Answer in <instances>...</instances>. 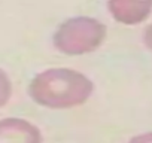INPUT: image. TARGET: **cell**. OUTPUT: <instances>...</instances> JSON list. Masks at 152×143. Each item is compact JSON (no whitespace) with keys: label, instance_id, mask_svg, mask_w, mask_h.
<instances>
[{"label":"cell","instance_id":"obj_1","mask_svg":"<svg viewBox=\"0 0 152 143\" xmlns=\"http://www.w3.org/2000/svg\"><path fill=\"white\" fill-rule=\"evenodd\" d=\"M96 91L91 78L72 67H49L30 79L27 94L40 107L64 110L85 104Z\"/></svg>","mask_w":152,"mask_h":143},{"label":"cell","instance_id":"obj_2","mask_svg":"<svg viewBox=\"0 0 152 143\" xmlns=\"http://www.w3.org/2000/svg\"><path fill=\"white\" fill-rule=\"evenodd\" d=\"M107 37V27L90 15H76L61 21L54 34V48L64 55L79 57L97 51Z\"/></svg>","mask_w":152,"mask_h":143},{"label":"cell","instance_id":"obj_3","mask_svg":"<svg viewBox=\"0 0 152 143\" xmlns=\"http://www.w3.org/2000/svg\"><path fill=\"white\" fill-rule=\"evenodd\" d=\"M43 136L37 125L24 118L8 116L0 119V143H42Z\"/></svg>","mask_w":152,"mask_h":143},{"label":"cell","instance_id":"obj_4","mask_svg":"<svg viewBox=\"0 0 152 143\" xmlns=\"http://www.w3.org/2000/svg\"><path fill=\"white\" fill-rule=\"evenodd\" d=\"M109 14L122 26H137L152 14V0H106Z\"/></svg>","mask_w":152,"mask_h":143},{"label":"cell","instance_id":"obj_5","mask_svg":"<svg viewBox=\"0 0 152 143\" xmlns=\"http://www.w3.org/2000/svg\"><path fill=\"white\" fill-rule=\"evenodd\" d=\"M12 93H14L12 81L8 75V72L0 67V109L5 107L11 101Z\"/></svg>","mask_w":152,"mask_h":143},{"label":"cell","instance_id":"obj_6","mask_svg":"<svg viewBox=\"0 0 152 143\" xmlns=\"http://www.w3.org/2000/svg\"><path fill=\"white\" fill-rule=\"evenodd\" d=\"M127 143H152V131L143 133V134H137L134 137H131Z\"/></svg>","mask_w":152,"mask_h":143},{"label":"cell","instance_id":"obj_7","mask_svg":"<svg viewBox=\"0 0 152 143\" xmlns=\"http://www.w3.org/2000/svg\"><path fill=\"white\" fill-rule=\"evenodd\" d=\"M143 43H145V46L152 52V23L145 28V31H143Z\"/></svg>","mask_w":152,"mask_h":143}]
</instances>
